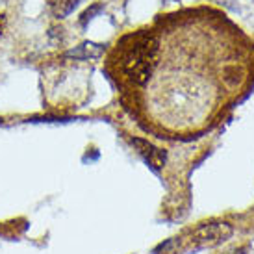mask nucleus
Wrapping results in <instances>:
<instances>
[{"mask_svg":"<svg viewBox=\"0 0 254 254\" xmlns=\"http://www.w3.org/2000/svg\"><path fill=\"white\" fill-rule=\"evenodd\" d=\"M119 49V71L132 84L145 85L150 80L158 65L160 56V39L156 34L141 30L127 36L117 45Z\"/></svg>","mask_w":254,"mask_h":254,"instance_id":"1","label":"nucleus"},{"mask_svg":"<svg viewBox=\"0 0 254 254\" xmlns=\"http://www.w3.org/2000/svg\"><path fill=\"white\" fill-rule=\"evenodd\" d=\"M234 228L230 223L225 221H210V223H200L195 226L190 234H186L184 238L177 240L178 249H182L186 253H197L202 249H213L223 245L225 241L232 238Z\"/></svg>","mask_w":254,"mask_h":254,"instance_id":"2","label":"nucleus"},{"mask_svg":"<svg viewBox=\"0 0 254 254\" xmlns=\"http://www.w3.org/2000/svg\"><path fill=\"white\" fill-rule=\"evenodd\" d=\"M132 145L137 148V152L143 156V160H145L154 171H160L163 165H165V160H167L165 150L154 147L152 143L145 141L141 137H132Z\"/></svg>","mask_w":254,"mask_h":254,"instance_id":"3","label":"nucleus"},{"mask_svg":"<svg viewBox=\"0 0 254 254\" xmlns=\"http://www.w3.org/2000/svg\"><path fill=\"white\" fill-rule=\"evenodd\" d=\"M102 54V47L100 45H95V43H84L80 45L76 50H71L69 56L78 58V60H95Z\"/></svg>","mask_w":254,"mask_h":254,"instance_id":"4","label":"nucleus"},{"mask_svg":"<svg viewBox=\"0 0 254 254\" xmlns=\"http://www.w3.org/2000/svg\"><path fill=\"white\" fill-rule=\"evenodd\" d=\"M78 2L80 0H54V2H50L52 4V9H54V15L56 17H65V15H69L78 6Z\"/></svg>","mask_w":254,"mask_h":254,"instance_id":"5","label":"nucleus"},{"mask_svg":"<svg viewBox=\"0 0 254 254\" xmlns=\"http://www.w3.org/2000/svg\"><path fill=\"white\" fill-rule=\"evenodd\" d=\"M100 9H102V7H100L99 4H97V6H93L91 9H87V11H84V13H82V24H85V22L89 21V19H93V15L99 13Z\"/></svg>","mask_w":254,"mask_h":254,"instance_id":"6","label":"nucleus"},{"mask_svg":"<svg viewBox=\"0 0 254 254\" xmlns=\"http://www.w3.org/2000/svg\"><path fill=\"white\" fill-rule=\"evenodd\" d=\"M249 253V247L245 245V247H234V249H228V251H225V253L221 254H247Z\"/></svg>","mask_w":254,"mask_h":254,"instance_id":"7","label":"nucleus"},{"mask_svg":"<svg viewBox=\"0 0 254 254\" xmlns=\"http://www.w3.org/2000/svg\"><path fill=\"white\" fill-rule=\"evenodd\" d=\"M4 24H6V19H4V15H0V36L4 32Z\"/></svg>","mask_w":254,"mask_h":254,"instance_id":"8","label":"nucleus"}]
</instances>
